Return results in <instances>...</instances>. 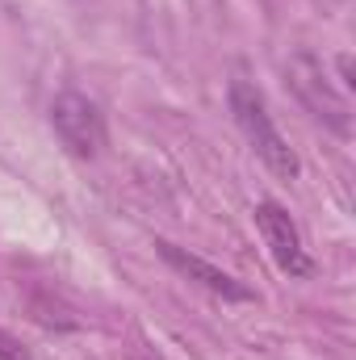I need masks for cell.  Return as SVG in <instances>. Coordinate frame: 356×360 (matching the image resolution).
Segmentation results:
<instances>
[{"label":"cell","mask_w":356,"mask_h":360,"mask_svg":"<svg viewBox=\"0 0 356 360\" xmlns=\"http://www.w3.org/2000/svg\"><path fill=\"white\" fill-rule=\"evenodd\" d=\"M227 101H231L235 126L243 130V139H248V147L260 155V164H265L272 176L298 180V172H302V160H298V151L289 147V139L276 130V122H272V113H268L260 89H256V84H248V80H231Z\"/></svg>","instance_id":"obj_1"},{"label":"cell","mask_w":356,"mask_h":360,"mask_svg":"<svg viewBox=\"0 0 356 360\" xmlns=\"http://www.w3.org/2000/svg\"><path fill=\"white\" fill-rule=\"evenodd\" d=\"M285 80L293 96L306 105V113H314L323 126H331L336 134H348L352 126V109H348V96L331 84V76L323 72V59L310 55V51H293L289 63H285Z\"/></svg>","instance_id":"obj_2"},{"label":"cell","mask_w":356,"mask_h":360,"mask_svg":"<svg viewBox=\"0 0 356 360\" xmlns=\"http://www.w3.org/2000/svg\"><path fill=\"white\" fill-rule=\"evenodd\" d=\"M51 130L63 143V151L76 160H101L105 155V143H109L105 113L84 92H59L51 101Z\"/></svg>","instance_id":"obj_3"},{"label":"cell","mask_w":356,"mask_h":360,"mask_svg":"<svg viewBox=\"0 0 356 360\" xmlns=\"http://www.w3.org/2000/svg\"><path fill=\"white\" fill-rule=\"evenodd\" d=\"M252 214H256V231H260V239H265L272 264L285 272V276H293V281H298V276H310V272H314V260H310V252H306V243H302L293 218L285 214V205L260 201Z\"/></svg>","instance_id":"obj_4"},{"label":"cell","mask_w":356,"mask_h":360,"mask_svg":"<svg viewBox=\"0 0 356 360\" xmlns=\"http://www.w3.org/2000/svg\"><path fill=\"white\" fill-rule=\"evenodd\" d=\"M155 252H160V260H164L168 269H177L184 281L201 285L205 293H214V297H222V302H252V297H256L243 281H235L231 272H222L218 264L193 256L189 248H177V243H168V239H155Z\"/></svg>","instance_id":"obj_5"},{"label":"cell","mask_w":356,"mask_h":360,"mask_svg":"<svg viewBox=\"0 0 356 360\" xmlns=\"http://www.w3.org/2000/svg\"><path fill=\"white\" fill-rule=\"evenodd\" d=\"M0 360H34V356L25 352V344H21L13 331H4V327H0Z\"/></svg>","instance_id":"obj_6"},{"label":"cell","mask_w":356,"mask_h":360,"mask_svg":"<svg viewBox=\"0 0 356 360\" xmlns=\"http://www.w3.org/2000/svg\"><path fill=\"white\" fill-rule=\"evenodd\" d=\"M336 68H340L344 89H352V84H356V80H352V55H340V59H336Z\"/></svg>","instance_id":"obj_7"}]
</instances>
